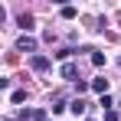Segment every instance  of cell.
Instances as JSON below:
<instances>
[{
    "mask_svg": "<svg viewBox=\"0 0 121 121\" xmlns=\"http://www.w3.org/2000/svg\"><path fill=\"white\" fill-rule=\"evenodd\" d=\"M20 121H49V115L43 111V108H30V111H23Z\"/></svg>",
    "mask_w": 121,
    "mask_h": 121,
    "instance_id": "1",
    "label": "cell"
},
{
    "mask_svg": "<svg viewBox=\"0 0 121 121\" xmlns=\"http://www.w3.org/2000/svg\"><path fill=\"white\" fill-rule=\"evenodd\" d=\"M17 49H20V52H36V39H33V36H20V39H17Z\"/></svg>",
    "mask_w": 121,
    "mask_h": 121,
    "instance_id": "2",
    "label": "cell"
},
{
    "mask_svg": "<svg viewBox=\"0 0 121 121\" xmlns=\"http://www.w3.org/2000/svg\"><path fill=\"white\" fill-rule=\"evenodd\" d=\"M85 108H88V101H85V98H72V101H69V111H72L75 118H79V115H85Z\"/></svg>",
    "mask_w": 121,
    "mask_h": 121,
    "instance_id": "3",
    "label": "cell"
},
{
    "mask_svg": "<svg viewBox=\"0 0 121 121\" xmlns=\"http://www.w3.org/2000/svg\"><path fill=\"white\" fill-rule=\"evenodd\" d=\"M30 65H33V72H46L49 69V56H33Z\"/></svg>",
    "mask_w": 121,
    "mask_h": 121,
    "instance_id": "4",
    "label": "cell"
},
{
    "mask_svg": "<svg viewBox=\"0 0 121 121\" xmlns=\"http://www.w3.org/2000/svg\"><path fill=\"white\" fill-rule=\"evenodd\" d=\"M75 72H79V69H75V62H62V69H59V75H62V79H69V82L75 79Z\"/></svg>",
    "mask_w": 121,
    "mask_h": 121,
    "instance_id": "5",
    "label": "cell"
},
{
    "mask_svg": "<svg viewBox=\"0 0 121 121\" xmlns=\"http://www.w3.org/2000/svg\"><path fill=\"white\" fill-rule=\"evenodd\" d=\"M92 92H98V95H108V79H92Z\"/></svg>",
    "mask_w": 121,
    "mask_h": 121,
    "instance_id": "6",
    "label": "cell"
},
{
    "mask_svg": "<svg viewBox=\"0 0 121 121\" xmlns=\"http://www.w3.org/2000/svg\"><path fill=\"white\" fill-rule=\"evenodd\" d=\"M59 13H62V20H72V17H75V13H79V10H75V7H62Z\"/></svg>",
    "mask_w": 121,
    "mask_h": 121,
    "instance_id": "7",
    "label": "cell"
},
{
    "mask_svg": "<svg viewBox=\"0 0 121 121\" xmlns=\"http://www.w3.org/2000/svg\"><path fill=\"white\" fill-rule=\"evenodd\" d=\"M20 26H23V30H33V17H30V13H23V17H20Z\"/></svg>",
    "mask_w": 121,
    "mask_h": 121,
    "instance_id": "8",
    "label": "cell"
},
{
    "mask_svg": "<svg viewBox=\"0 0 121 121\" xmlns=\"http://www.w3.org/2000/svg\"><path fill=\"white\" fill-rule=\"evenodd\" d=\"M92 65L101 69V65H105V52H92Z\"/></svg>",
    "mask_w": 121,
    "mask_h": 121,
    "instance_id": "9",
    "label": "cell"
},
{
    "mask_svg": "<svg viewBox=\"0 0 121 121\" xmlns=\"http://www.w3.org/2000/svg\"><path fill=\"white\" fill-rule=\"evenodd\" d=\"M52 56H56V59H62V62H65V59H69V56H72V49H59V52H52Z\"/></svg>",
    "mask_w": 121,
    "mask_h": 121,
    "instance_id": "10",
    "label": "cell"
},
{
    "mask_svg": "<svg viewBox=\"0 0 121 121\" xmlns=\"http://www.w3.org/2000/svg\"><path fill=\"white\" fill-rule=\"evenodd\" d=\"M101 108H108V111H111V105H115V101H111V95H101V101H98Z\"/></svg>",
    "mask_w": 121,
    "mask_h": 121,
    "instance_id": "11",
    "label": "cell"
},
{
    "mask_svg": "<svg viewBox=\"0 0 121 121\" xmlns=\"http://www.w3.org/2000/svg\"><path fill=\"white\" fill-rule=\"evenodd\" d=\"M23 98H26V92H13V95H10V101H13V105H20Z\"/></svg>",
    "mask_w": 121,
    "mask_h": 121,
    "instance_id": "12",
    "label": "cell"
},
{
    "mask_svg": "<svg viewBox=\"0 0 121 121\" xmlns=\"http://www.w3.org/2000/svg\"><path fill=\"white\" fill-rule=\"evenodd\" d=\"M105 121H118V111L111 108V111H105Z\"/></svg>",
    "mask_w": 121,
    "mask_h": 121,
    "instance_id": "13",
    "label": "cell"
},
{
    "mask_svg": "<svg viewBox=\"0 0 121 121\" xmlns=\"http://www.w3.org/2000/svg\"><path fill=\"white\" fill-rule=\"evenodd\" d=\"M85 121H95V118H85Z\"/></svg>",
    "mask_w": 121,
    "mask_h": 121,
    "instance_id": "14",
    "label": "cell"
}]
</instances>
